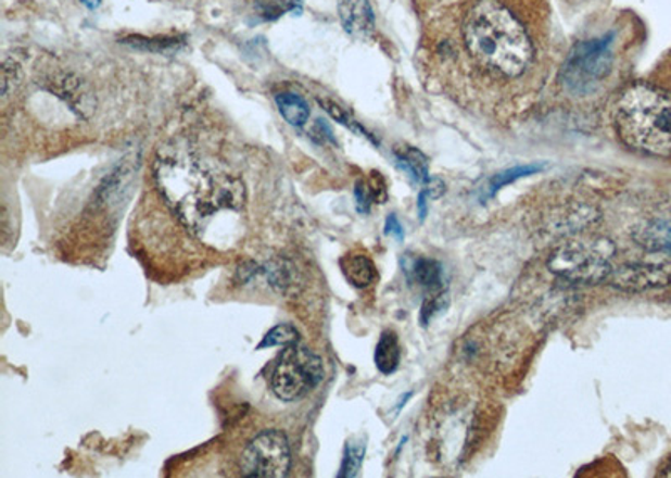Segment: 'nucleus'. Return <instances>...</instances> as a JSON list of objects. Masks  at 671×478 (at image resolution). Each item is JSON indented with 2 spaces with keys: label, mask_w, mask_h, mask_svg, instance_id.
<instances>
[{
  "label": "nucleus",
  "mask_w": 671,
  "mask_h": 478,
  "mask_svg": "<svg viewBox=\"0 0 671 478\" xmlns=\"http://www.w3.org/2000/svg\"><path fill=\"white\" fill-rule=\"evenodd\" d=\"M440 2H455V0H440Z\"/></svg>",
  "instance_id": "bb28decb"
},
{
  "label": "nucleus",
  "mask_w": 671,
  "mask_h": 478,
  "mask_svg": "<svg viewBox=\"0 0 671 478\" xmlns=\"http://www.w3.org/2000/svg\"><path fill=\"white\" fill-rule=\"evenodd\" d=\"M288 437L279 430H264L252 438L240 456V474L251 478H282L291 470Z\"/></svg>",
  "instance_id": "0eeeda50"
},
{
  "label": "nucleus",
  "mask_w": 671,
  "mask_h": 478,
  "mask_svg": "<svg viewBox=\"0 0 671 478\" xmlns=\"http://www.w3.org/2000/svg\"><path fill=\"white\" fill-rule=\"evenodd\" d=\"M123 45L138 51L155 52V54H170L180 51L185 46V37H143L129 36L123 39Z\"/></svg>",
  "instance_id": "2eb2a0df"
},
{
  "label": "nucleus",
  "mask_w": 671,
  "mask_h": 478,
  "mask_svg": "<svg viewBox=\"0 0 671 478\" xmlns=\"http://www.w3.org/2000/svg\"><path fill=\"white\" fill-rule=\"evenodd\" d=\"M633 240L649 254L671 259V221H646L636 225Z\"/></svg>",
  "instance_id": "9d476101"
},
{
  "label": "nucleus",
  "mask_w": 671,
  "mask_h": 478,
  "mask_svg": "<svg viewBox=\"0 0 671 478\" xmlns=\"http://www.w3.org/2000/svg\"><path fill=\"white\" fill-rule=\"evenodd\" d=\"M615 34L578 42L559 71V85L572 96H587L598 91L608 79L615 61Z\"/></svg>",
  "instance_id": "20e7f679"
},
{
  "label": "nucleus",
  "mask_w": 671,
  "mask_h": 478,
  "mask_svg": "<svg viewBox=\"0 0 671 478\" xmlns=\"http://www.w3.org/2000/svg\"><path fill=\"white\" fill-rule=\"evenodd\" d=\"M606 284L618 291L636 292L654 291L671 284V259L664 257L657 262H628L612 269Z\"/></svg>",
  "instance_id": "6e6552de"
},
{
  "label": "nucleus",
  "mask_w": 671,
  "mask_h": 478,
  "mask_svg": "<svg viewBox=\"0 0 671 478\" xmlns=\"http://www.w3.org/2000/svg\"><path fill=\"white\" fill-rule=\"evenodd\" d=\"M465 46L482 66L506 78H517L531 66L528 30L498 0H477L464 21Z\"/></svg>",
  "instance_id": "f03ea898"
},
{
  "label": "nucleus",
  "mask_w": 671,
  "mask_h": 478,
  "mask_svg": "<svg viewBox=\"0 0 671 478\" xmlns=\"http://www.w3.org/2000/svg\"><path fill=\"white\" fill-rule=\"evenodd\" d=\"M276 104L279 108V113L282 114V118L295 128L306 125L307 120H309V104L306 103L303 96L289 91L279 92L276 96Z\"/></svg>",
  "instance_id": "ddd939ff"
},
{
  "label": "nucleus",
  "mask_w": 671,
  "mask_h": 478,
  "mask_svg": "<svg viewBox=\"0 0 671 478\" xmlns=\"http://www.w3.org/2000/svg\"><path fill=\"white\" fill-rule=\"evenodd\" d=\"M608 249H612L609 240L565 243L553 252L547 265L550 273L569 282H606L612 273L608 261Z\"/></svg>",
  "instance_id": "39448f33"
},
{
  "label": "nucleus",
  "mask_w": 671,
  "mask_h": 478,
  "mask_svg": "<svg viewBox=\"0 0 671 478\" xmlns=\"http://www.w3.org/2000/svg\"><path fill=\"white\" fill-rule=\"evenodd\" d=\"M664 477H671V462L670 465H668L667 470H664Z\"/></svg>",
  "instance_id": "a878e982"
},
{
  "label": "nucleus",
  "mask_w": 671,
  "mask_h": 478,
  "mask_svg": "<svg viewBox=\"0 0 671 478\" xmlns=\"http://www.w3.org/2000/svg\"><path fill=\"white\" fill-rule=\"evenodd\" d=\"M400 361H402V348H400L398 336L395 331L387 329V331L381 332L377 351H375L377 368L383 375H391L398 369Z\"/></svg>",
  "instance_id": "f8f14e48"
},
{
  "label": "nucleus",
  "mask_w": 671,
  "mask_h": 478,
  "mask_svg": "<svg viewBox=\"0 0 671 478\" xmlns=\"http://www.w3.org/2000/svg\"><path fill=\"white\" fill-rule=\"evenodd\" d=\"M396 165L408 175L412 180L425 184L430 178L428 175L427 156L414 147H402L395 150Z\"/></svg>",
  "instance_id": "4468645a"
},
{
  "label": "nucleus",
  "mask_w": 671,
  "mask_h": 478,
  "mask_svg": "<svg viewBox=\"0 0 671 478\" xmlns=\"http://www.w3.org/2000/svg\"><path fill=\"white\" fill-rule=\"evenodd\" d=\"M618 135L626 147L648 155L671 156V95L649 85L631 86L615 118Z\"/></svg>",
  "instance_id": "7ed1b4c3"
},
{
  "label": "nucleus",
  "mask_w": 671,
  "mask_h": 478,
  "mask_svg": "<svg viewBox=\"0 0 671 478\" xmlns=\"http://www.w3.org/2000/svg\"><path fill=\"white\" fill-rule=\"evenodd\" d=\"M366 445L363 442H347L344 450L343 464H341L340 478L356 477L362 470L365 461Z\"/></svg>",
  "instance_id": "6ab92c4d"
},
{
  "label": "nucleus",
  "mask_w": 671,
  "mask_h": 478,
  "mask_svg": "<svg viewBox=\"0 0 671 478\" xmlns=\"http://www.w3.org/2000/svg\"><path fill=\"white\" fill-rule=\"evenodd\" d=\"M341 271L351 286L366 289L377 280V265L366 254H346L340 261Z\"/></svg>",
  "instance_id": "9b49d317"
},
{
  "label": "nucleus",
  "mask_w": 671,
  "mask_h": 478,
  "mask_svg": "<svg viewBox=\"0 0 671 478\" xmlns=\"http://www.w3.org/2000/svg\"><path fill=\"white\" fill-rule=\"evenodd\" d=\"M81 4L86 5L88 9H98L100 8L101 0H81Z\"/></svg>",
  "instance_id": "393cba45"
},
{
  "label": "nucleus",
  "mask_w": 671,
  "mask_h": 478,
  "mask_svg": "<svg viewBox=\"0 0 671 478\" xmlns=\"http://www.w3.org/2000/svg\"><path fill=\"white\" fill-rule=\"evenodd\" d=\"M325 379L321 357L303 347H288L270 378L273 393L282 401L306 397Z\"/></svg>",
  "instance_id": "423d86ee"
},
{
  "label": "nucleus",
  "mask_w": 671,
  "mask_h": 478,
  "mask_svg": "<svg viewBox=\"0 0 671 478\" xmlns=\"http://www.w3.org/2000/svg\"><path fill=\"white\" fill-rule=\"evenodd\" d=\"M21 79V71L14 61L8 60L2 67V96H9V92L18 85Z\"/></svg>",
  "instance_id": "4be33fe9"
},
{
  "label": "nucleus",
  "mask_w": 671,
  "mask_h": 478,
  "mask_svg": "<svg viewBox=\"0 0 671 478\" xmlns=\"http://www.w3.org/2000/svg\"><path fill=\"white\" fill-rule=\"evenodd\" d=\"M384 234L398 240V242H403V239H405L402 224H400L398 217L395 214L388 215L387 224H384Z\"/></svg>",
  "instance_id": "b1692460"
},
{
  "label": "nucleus",
  "mask_w": 671,
  "mask_h": 478,
  "mask_svg": "<svg viewBox=\"0 0 671 478\" xmlns=\"http://www.w3.org/2000/svg\"><path fill=\"white\" fill-rule=\"evenodd\" d=\"M318 103L321 104L322 110H325L326 113L331 116V118H334L336 122L341 123V125L343 126H346V128H350L351 131L359 133V135H363V137L372 140L371 135H369V133L366 131V129L363 128V126L359 125V123L356 122V120H354L353 116H351V114L347 113V111L344 110L343 106L334 103V101L326 100V98H318Z\"/></svg>",
  "instance_id": "aec40b11"
},
{
  "label": "nucleus",
  "mask_w": 671,
  "mask_h": 478,
  "mask_svg": "<svg viewBox=\"0 0 671 478\" xmlns=\"http://www.w3.org/2000/svg\"><path fill=\"white\" fill-rule=\"evenodd\" d=\"M543 168L544 166L539 165V163H529V165H517L514 168L504 169L489 181V197L495 196L498 190L520 180V178L531 177V175L543 172Z\"/></svg>",
  "instance_id": "f3484780"
},
{
  "label": "nucleus",
  "mask_w": 671,
  "mask_h": 478,
  "mask_svg": "<svg viewBox=\"0 0 671 478\" xmlns=\"http://www.w3.org/2000/svg\"><path fill=\"white\" fill-rule=\"evenodd\" d=\"M338 12L351 37L368 39L375 33V12L369 0H338Z\"/></svg>",
  "instance_id": "1a4fd4ad"
},
{
  "label": "nucleus",
  "mask_w": 671,
  "mask_h": 478,
  "mask_svg": "<svg viewBox=\"0 0 671 478\" xmlns=\"http://www.w3.org/2000/svg\"><path fill=\"white\" fill-rule=\"evenodd\" d=\"M300 341V331L292 324H277L264 336L263 341L258 344L257 350H266L274 347H292Z\"/></svg>",
  "instance_id": "a211bd4d"
},
{
  "label": "nucleus",
  "mask_w": 671,
  "mask_h": 478,
  "mask_svg": "<svg viewBox=\"0 0 671 478\" xmlns=\"http://www.w3.org/2000/svg\"><path fill=\"white\" fill-rule=\"evenodd\" d=\"M408 273L415 282L420 284L428 291H442L443 273L442 265L439 262L432 261V259H418L409 265Z\"/></svg>",
  "instance_id": "dca6fc26"
},
{
  "label": "nucleus",
  "mask_w": 671,
  "mask_h": 478,
  "mask_svg": "<svg viewBox=\"0 0 671 478\" xmlns=\"http://www.w3.org/2000/svg\"><path fill=\"white\" fill-rule=\"evenodd\" d=\"M155 178L165 202L200 239H207L218 218L239 217L248 202L244 181L187 150L163 151L155 162Z\"/></svg>",
  "instance_id": "f257e3e1"
},
{
  "label": "nucleus",
  "mask_w": 671,
  "mask_h": 478,
  "mask_svg": "<svg viewBox=\"0 0 671 478\" xmlns=\"http://www.w3.org/2000/svg\"><path fill=\"white\" fill-rule=\"evenodd\" d=\"M446 307V298L445 292L442 291H433L428 294V298L425 299L423 305H421L420 320L423 326H427L433 317L436 316V313L445 310Z\"/></svg>",
  "instance_id": "412c9836"
},
{
  "label": "nucleus",
  "mask_w": 671,
  "mask_h": 478,
  "mask_svg": "<svg viewBox=\"0 0 671 478\" xmlns=\"http://www.w3.org/2000/svg\"><path fill=\"white\" fill-rule=\"evenodd\" d=\"M354 197H356V206H358V212L362 214H368L369 209H371L372 197L369 193L368 184L366 180H359L356 184V188H354Z\"/></svg>",
  "instance_id": "5701e85b"
}]
</instances>
